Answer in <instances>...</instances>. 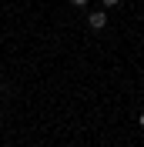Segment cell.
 I'll use <instances>...</instances> for the list:
<instances>
[{
	"label": "cell",
	"mask_w": 144,
	"mask_h": 147,
	"mask_svg": "<svg viewBox=\"0 0 144 147\" xmlns=\"http://www.w3.org/2000/svg\"><path fill=\"white\" fill-rule=\"evenodd\" d=\"M101 3H104V7H117V3H121V0H101Z\"/></svg>",
	"instance_id": "cell-2"
},
{
	"label": "cell",
	"mask_w": 144,
	"mask_h": 147,
	"mask_svg": "<svg viewBox=\"0 0 144 147\" xmlns=\"http://www.w3.org/2000/svg\"><path fill=\"white\" fill-rule=\"evenodd\" d=\"M0 70H3V67H0Z\"/></svg>",
	"instance_id": "cell-5"
},
{
	"label": "cell",
	"mask_w": 144,
	"mask_h": 147,
	"mask_svg": "<svg viewBox=\"0 0 144 147\" xmlns=\"http://www.w3.org/2000/svg\"><path fill=\"white\" fill-rule=\"evenodd\" d=\"M137 120H141V127H144V114H141V117H137Z\"/></svg>",
	"instance_id": "cell-4"
},
{
	"label": "cell",
	"mask_w": 144,
	"mask_h": 147,
	"mask_svg": "<svg viewBox=\"0 0 144 147\" xmlns=\"http://www.w3.org/2000/svg\"><path fill=\"white\" fill-rule=\"evenodd\" d=\"M71 3H74V7H87L90 0H71Z\"/></svg>",
	"instance_id": "cell-3"
},
{
	"label": "cell",
	"mask_w": 144,
	"mask_h": 147,
	"mask_svg": "<svg viewBox=\"0 0 144 147\" xmlns=\"http://www.w3.org/2000/svg\"><path fill=\"white\" fill-rule=\"evenodd\" d=\"M87 24H90V30H104L107 27V10H90Z\"/></svg>",
	"instance_id": "cell-1"
}]
</instances>
